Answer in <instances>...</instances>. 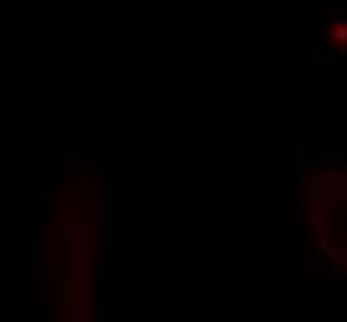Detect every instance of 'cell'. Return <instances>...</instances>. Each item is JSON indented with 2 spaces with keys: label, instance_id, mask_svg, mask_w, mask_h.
Returning a JSON list of instances; mask_svg holds the SVG:
<instances>
[{
  "label": "cell",
  "instance_id": "1",
  "mask_svg": "<svg viewBox=\"0 0 347 322\" xmlns=\"http://www.w3.org/2000/svg\"><path fill=\"white\" fill-rule=\"evenodd\" d=\"M335 47H337V45H332V42H325V45H322L320 62H322L325 67H342V55H337Z\"/></svg>",
  "mask_w": 347,
  "mask_h": 322
},
{
  "label": "cell",
  "instance_id": "2",
  "mask_svg": "<svg viewBox=\"0 0 347 322\" xmlns=\"http://www.w3.org/2000/svg\"><path fill=\"white\" fill-rule=\"evenodd\" d=\"M320 258H327V261H335L337 258V250L332 248V240L327 235H318V248H315Z\"/></svg>",
  "mask_w": 347,
  "mask_h": 322
},
{
  "label": "cell",
  "instance_id": "3",
  "mask_svg": "<svg viewBox=\"0 0 347 322\" xmlns=\"http://www.w3.org/2000/svg\"><path fill=\"white\" fill-rule=\"evenodd\" d=\"M330 275H332V278H340V275H342V265L337 263V261L330 265Z\"/></svg>",
  "mask_w": 347,
  "mask_h": 322
},
{
  "label": "cell",
  "instance_id": "4",
  "mask_svg": "<svg viewBox=\"0 0 347 322\" xmlns=\"http://www.w3.org/2000/svg\"><path fill=\"white\" fill-rule=\"evenodd\" d=\"M94 312H97V315H94L97 320H104V302H99V305L94 307Z\"/></svg>",
  "mask_w": 347,
  "mask_h": 322
},
{
  "label": "cell",
  "instance_id": "5",
  "mask_svg": "<svg viewBox=\"0 0 347 322\" xmlns=\"http://www.w3.org/2000/svg\"><path fill=\"white\" fill-rule=\"evenodd\" d=\"M335 261L345 268V265H347V253H337V258H335Z\"/></svg>",
  "mask_w": 347,
  "mask_h": 322
},
{
  "label": "cell",
  "instance_id": "6",
  "mask_svg": "<svg viewBox=\"0 0 347 322\" xmlns=\"http://www.w3.org/2000/svg\"><path fill=\"white\" fill-rule=\"evenodd\" d=\"M310 258H313V255H310V250H308V248H303V263H310Z\"/></svg>",
  "mask_w": 347,
  "mask_h": 322
},
{
  "label": "cell",
  "instance_id": "7",
  "mask_svg": "<svg viewBox=\"0 0 347 322\" xmlns=\"http://www.w3.org/2000/svg\"><path fill=\"white\" fill-rule=\"evenodd\" d=\"M342 300H345V302H347V283H345V285H342Z\"/></svg>",
  "mask_w": 347,
  "mask_h": 322
},
{
  "label": "cell",
  "instance_id": "8",
  "mask_svg": "<svg viewBox=\"0 0 347 322\" xmlns=\"http://www.w3.org/2000/svg\"><path fill=\"white\" fill-rule=\"evenodd\" d=\"M342 65H347V50H345V55H342Z\"/></svg>",
  "mask_w": 347,
  "mask_h": 322
}]
</instances>
